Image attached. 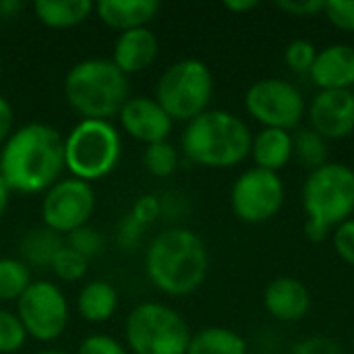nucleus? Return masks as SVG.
I'll use <instances>...</instances> for the list:
<instances>
[{
    "instance_id": "36",
    "label": "nucleus",
    "mask_w": 354,
    "mask_h": 354,
    "mask_svg": "<svg viewBox=\"0 0 354 354\" xmlns=\"http://www.w3.org/2000/svg\"><path fill=\"white\" fill-rule=\"evenodd\" d=\"M324 4L326 0H280L276 6L292 17H317L324 15Z\"/></svg>"
},
{
    "instance_id": "43",
    "label": "nucleus",
    "mask_w": 354,
    "mask_h": 354,
    "mask_svg": "<svg viewBox=\"0 0 354 354\" xmlns=\"http://www.w3.org/2000/svg\"><path fill=\"white\" fill-rule=\"evenodd\" d=\"M0 75H2V60H0Z\"/></svg>"
},
{
    "instance_id": "29",
    "label": "nucleus",
    "mask_w": 354,
    "mask_h": 354,
    "mask_svg": "<svg viewBox=\"0 0 354 354\" xmlns=\"http://www.w3.org/2000/svg\"><path fill=\"white\" fill-rule=\"evenodd\" d=\"M27 340V332L17 317V313L8 309H0V354L17 353Z\"/></svg>"
},
{
    "instance_id": "39",
    "label": "nucleus",
    "mask_w": 354,
    "mask_h": 354,
    "mask_svg": "<svg viewBox=\"0 0 354 354\" xmlns=\"http://www.w3.org/2000/svg\"><path fill=\"white\" fill-rule=\"evenodd\" d=\"M257 6H259L257 0H226V2H224V8H226V10L239 12V15L249 12V10H253V8H257Z\"/></svg>"
},
{
    "instance_id": "1",
    "label": "nucleus",
    "mask_w": 354,
    "mask_h": 354,
    "mask_svg": "<svg viewBox=\"0 0 354 354\" xmlns=\"http://www.w3.org/2000/svg\"><path fill=\"white\" fill-rule=\"evenodd\" d=\"M64 170V137L50 124L29 122L0 147V176L8 191L46 193Z\"/></svg>"
},
{
    "instance_id": "27",
    "label": "nucleus",
    "mask_w": 354,
    "mask_h": 354,
    "mask_svg": "<svg viewBox=\"0 0 354 354\" xmlns=\"http://www.w3.org/2000/svg\"><path fill=\"white\" fill-rule=\"evenodd\" d=\"M50 270L62 282H79L87 274V259L77 251H73L68 245H64L54 257Z\"/></svg>"
},
{
    "instance_id": "20",
    "label": "nucleus",
    "mask_w": 354,
    "mask_h": 354,
    "mask_svg": "<svg viewBox=\"0 0 354 354\" xmlns=\"http://www.w3.org/2000/svg\"><path fill=\"white\" fill-rule=\"evenodd\" d=\"M118 309V292L106 280L87 282L77 297V311L85 322L102 324L108 322Z\"/></svg>"
},
{
    "instance_id": "33",
    "label": "nucleus",
    "mask_w": 354,
    "mask_h": 354,
    "mask_svg": "<svg viewBox=\"0 0 354 354\" xmlns=\"http://www.w3.org/2000/svg\"><path fill=\"white\" fill-rule=\"evenodd\" d=\"M77 354H131L124 344H120L116 338L106 334H93L87 336L81 344Z\"/></svg>"
},
{
    "instance_id": "34",
    "label": "nucleus",
    "mask_w": 354,
    "mask_h": 354,
    "mask_svg": "<svg viewBox=\"0 0 354 354\" xmlns=\"http://www.w3.org/2000/svg\"><path fill=\"white\" fill-rule=\"evenodd\" d=\"M290 354H346L344 348L328 336H307L299 340Z\"/></svg>"
},
{
    "instance_id": "31",
    "label": "nucleus",
    "mask_w": 354,
    "mask_h": 354,
    "mask_svg": "<svg viewBox=\"0 0 354 354\" xmlns=\"http://www.w3.org/2000/svg\"><path fill=\"white\" fill-rule=\"evenodd\" d=\"M324 15L336 29L354 35V0H326Z\"/></svg>"
},
{
    "instance_id": "26",
    "label": "nucleus",
    "mask_w": 354,
    "mask_h": 354,
    "mask_svg": "<svg viewBox=\"0 0 354 354\" xmlns=\"http://www.w3.org/2000/svg\"><path fill=\"white\" fill-rule=\"evenodd\" d=\"M178 149L168 143V141H162V143H153V145H145V151H143V166L149 174L158 176V178H168L176 172L178 168Z\"/></svg>"
},
{
    "instance_id": "4",
    "label": "nucleus",
    "mask_w": 354,
    "mask_h": 354,
    "mask_svg": "<svg viewBox=\"0 0 354 354\" xmlns=\"http://www.w3.org/2000/svg\"><path fill=\"white\" fill-rule=\"evenodd\" d=\"M301 201L305 236L311 243L330 241L342 222L354 218V168L342 162H328L307 172Z\"/></svg>"
},
{
    "instance_id": "15",
    "label": "nucleus",
    "mask_w": 354,
    "mask_h": 354,
    "mask_svg": "<svg viewBox=\"0 0 354 354\" xmlns=\"http://www.w3.org/2000/svg\"><path fill=\"white\" fill-rule=\"evenodd\" d=\"M263 309L282 324H297L311 311V290L295 276H278L263 290Z\"/></svg>"
},
{
    "instance_id": "21",
    "label": "nucleus",
    "mask_w": 354,
    "mask_h": 354,
    "mask_svg": "<svg viewBox=\"0 0 354 354\" xmlns=\"http://www.w3.org/2000/svg\"><path fill=\"white\" fill-rule=\"evenodd\" d=\"M93 8L95 4L91 0H37L33 4L37 21L50 29L77 27L93 12Z\"/></svg>"
},
{
    "instance_id": "42",
    "label": "nucleus",
    "mask_w": 354,
    "mask_h": 354,
    "mask_svg": "<svg viewBox=\"0 0 354 354\" xmlns=\"http://www.w3.org/2000/svg\"><path fill=\"white\" fill-rule=\"evenodd\" d=\"M35 354H66V353H62V351H39V353H35Z\"/></svg>"
},
{
    "instance_id": "23",
    "label": "nucleus",
    "mask_w": 354,
    "mask_h": 354,
    "mask_svg": "<svg viewBox=\"0 0 354 354\" xmlns=\"http://www.w3.org/2000/svg\"><path fill=\"white\" fill-rule=\"evenodd\" d=\"M66 243L62 241V236L46 226L39 228H31L25 232V236L21 239V257L25 266H33V268H50L54 257L58 255V251L64 247Z\"/></svg>"
},
{
    "instance_id": "9",
    "label": "nucleus",
    "mask_w": 354,
    "mask_h": 354,
    "mask_svg": "<svg viewBox=\"0 0 354 354\" xmlns=\"http://www.w3.org/2000/svg\"><path fill=\"white\" fill-rule=\"evenodd\" d=\"M247 114L261 124V129L297 131L307 114V100L303 91L282 77H266L249 85L245 91Z\"/></svg>"
},
{
    "instance_id": "14",
    "label": "nucleus",
    "mask_w": 354,
    "mask_h": 354,
    "mask_svg": "<svg viewBox=\"0 0 354 354\" xmlns=\"http://www.w3.org/2000/svg\"><path fill=\"white\" fill-rule=\"evenodd\" d=\"M118 122L129 137L145 145L168 141L174 124V120L166 114V110L153 97H145V95L129 97L118 112Z\"/></svg>"
},
{
    "instance_id": "10",
    "label": "nucleus",
    "mask_w": 354,
    "mask_h": 354,
    "mask_svg": "<svg viewBox=\"0 0 354 354\" xmlns=\"http://www.w3.org/2000/svg\"><path fill=\"white\" fill-rule=\"evenodd\" d=\"M286 189L278 172L247 168L230 189V209L243 224H266L284 207Z\"/></svg>"
},
{
    "instance_id": "38",
    "label": "nucleus",
    "mask_w": 354,
    "mask_h": 354,
    "mask_svg": "<svg viewBox=\"0 0 354 354\" xmlns=\"http://www.w3.org/2000/svg\"><path fill=\"white\" fill-rule=\"evenodd\" d=\"M141 232H143V226H141V224H137V222L129 216V218L122 222V226H120V243H122L124 247L137 245V241H139Z\"/></svg>"
},
{
    "instance_id": "7",
    "label": "nucleus",
    "mask_w": 354,
    "mask_h": 354,
    "mask_svg": "<svg viewBox=\"0 0 354 354\" xmlns=\"http://www.w3.org/2000/svg\"><path fill=\"white\" fill-rule=\"evenodd\" d=\"M124 338L131 354H187L191 328L176 309L147 301L127 315Z\"/></svg>"
},
{
    "instance_id": "22",
    "label": "nucleus",
    "mask_w": 354,
    "mask_h": 354,
    "mask_svg": "<svg viewBox=\"0 0 354 354\" xmlns=\"http://www.w3.org/2000/svg\"><path fill=\"white\" fill-rule=\"evenodd\" d=\"M187 354H249V344L232 328L209 326L191 334Z\"/></svg>"
},
{
    "instance_id": "24",
    "label": "nucleus",
    "mask_w": 354,
    "mask_h": 354,
    "mask_svg": "<svg viewBox=\"0 0 354 354\" xmlns=\"http://www.w3.org/2000/svg\"><path fill=\"white\" fill-rule=\"evenodd\" d=\"M292 160L307 172H313L328 164V141L309 127H299L297 131H292Z\"/></svg>"
},
{
    "instance_id": "37",
    "label": "nucleus",
    "mask_w": 354,
    "mask_h": 354,
    "mask_svg": "<svg viewBox=\"0 0 354 354\" xmlns=\"http://www.w3.org/2000/svg\"><path fill=\"white\" fill-rule=\"evenodd\" d=\"M12 131H15V110L10 102L4 95H0V147L12 135Z\"/></svg>"
},
{
    "instance_id": "3",
    "label": "nucleus",
    "mask_w": 354,
    "mask_h": 354,
    "mask_svg": "<svg viewBox=\"0 0 354 354\" xmlns=\"http://www.w3.org/2000/svg\"><path fill=\"white\" fill-rule=\"evenodd\" d=\"M253 131L230 110L209 108L187 122L180 147L187 160L203 168H234L251 153Z\"/></svg>"
},
{
    "instance_id": "13",
    "label": "nucleus",
    "mask_w": 354,
    "mask_h": 354,
    "mask_svg": "<svg viewBox=\"0 0 354 354\" xmlns=\"http://www.w3.org/2000/svg\"><path fill=\"white\" fill-rule=\"evenodd\" d=\"M309 129L326 141L354 135V91H317L307 106Z\"/></svg>"
},
{
    "instance_id": "30",
    "label": "nucleus",
    "mask_w": 354,
    "mask_h": 354,
    "mask_svg": "<svg viewBox=\"0 0 354 354\" xmlns=\"http://www.w3.org/2000/svg\"><path fill=\"white\" fill-rule=\"evenodd\" d=\"M66 245H68L73 251H77L79 255H83L87 261H89L91 257H97V255L104 251V239H102V234H100L95 228H91V226H83V228L71 232V234L66 236Z\"/></svg>"
},
{
    "instance_id": "18",
    "label": "nucleus",
    "mask_w": 354,
    "mask_h": 354,
    "mask_svg": "<svg viewBox=\"0 0 354 354\" xmlns=\"http://www.w3.org/2000/svg\"><path fill=\"white\" fill-rule=\"evenodd\" d=\"M97 17L116 31L147 27L160 10L158 0H102L93 8Z\"/></svg>"
},
{
    "instance_id": "45",
    "label": "nucleus",
    "mask_w": 354,
    "mask_h": 354,
    "mask_svg": "<svg viewBox=\"0 0 354 354\" xmlns=\"http://www.w3.org/2000/svg\"><path fill=\"white\" fill-rule=\"evenodd\" d=\"M353 46H354V44H353Z\"/></svg>"
},
{
    "instance_id": "12",
    "label": "nucleus",
    "mask_w": 354,
    "mask_h": 354,
    "mask_svg": "<svg viewBox=\"0 0 354 354\" xmlns=\"http://www.w3.org/2000/svg\"><path fill=\"white\" fill-rule=\"evenodd\" d=\"M95 209L93 187L75 176L56 180L41 199V222L46 228L62 234H71L87 226Z\"/></svg>"
},
{
    "instance_id": "8",
    "label": "nucleus",
    "mask_w": 354,
    "mask_h": 354,
    "mask_svg": "<svg viewBox=\"0 0 354 354\" xmlns=\"http://www.w3.org/2000/svg\"><path fill=\"white\" fill-rule=\"evenodd\" d=\"M214 97V75L199 58H183L170 64L156 83V102L172 120L191 122L209 110Z\"/></svg>"
},
{
    "instance_id": "19",
    "label": "nucleus",
    "mask_w": 354,
    "mask_h": 354,
    "mask_svg": "<svg viewBox=\"0 0 354 354\" xmlns=\"http://www.w3.org/2000/svg\"><path fill=\"white\" fill-rule=\"evenodd\" d=\"M249 156L253 158L255 168L280 174V170H284L295 156L292 133L282 129H259L253 133Z\"/></svg>"
},
{
    "instance_id": "16",
    "label": "nucleus",
    "mask_w": 354,
    "mask_h": 354,
    "mask_svg": "<svg viewBox=\"0 0 354 354\" xmlns=\"http://www.w3.org/2000/svg\"><path fill=\"white\" fill-rule=\"evenodd\" d=\"M309 79L319 91H354L353 44L338 41L322 48L309 71Z\"/></svg>"
},
{
    "instance_id": "32",
    "label": "nucleus",
    "mask_w": 354,
    "mask_h": 354,
    "mask_svg": "<svg viewBox=\"0 0 354 354\" xmlns=\"http://www.w3.org/2000/svg\"><path fill=\"white\" fill-rule=\"evenodd\" d=\"M334 253L346 263L354 268V218L342 222L330 236Z\"/></svg>"
},
{
    "instance_id": "6",
    "label": "nucleus",
    "mask_w": 354,
    "mask_h": 354,
    "mask_svg": "<svg viewBox=\"0 0 354 354\" xmlns=\"http://www.w3.org/2000/svg\"><path fill=\"white\" fill-rule=\"evenodd\" d=\"M120 153V133L110 120L81 118L64 137V168L89 185L108 176L118 166Z\"/></svg>"
},
{
    "instance_id": "11",
    "label": "nucleus",
    "mask_w": 354,
    "mask_h": 354,
    "mask_svg": "<svg viewBox=\"0 0 354 354\" xmlns=\"http://www.w3.org/2000/svg\"><path fill=\"white\" fill-rule=\"evenodd\" d=\"M17 317L27 336L37 342H52L64 334L71 315L64 292L54 282L37 280L17 301Z\"/></svg>"
},
{
    "instance_id": "17",
    "label": "nucleus",
    "mask_w": 354,
    "mask_h": 354,
    "mask_svg": "<svg viewBox=\"0 0 354 354\" xmlns=\"http://www.w3.org/2000/svg\"><path fill=\"white\" fill-rule=\"evenodd\" d=\"M158 50L160 44L156 33L149 27H139L118 33L110 60L129 77L149 68L158 58Z\"/></svg>"
},
{
    "instance_id": "2",
    "label": "nucleus",
    "mask_w": 354,
    "mask_h": 354,
    "mask_svg": "<svg viewBox=\"0 0 354 354\" xmlns=\"http://www.w3.org/2000/svg\"><path fill=\"white\" fill-rule=\"evenodd\" d=\"M149 282L168 297H187L201 288L209 272V253L203 239L185 226L162 230L145 253Z\"/></svg>"
},
{
    "instance_id": "5",
    "label": "nucleus",
    "mask_w": 354,
    "mask_h": 354,
    "mask_svg": "<svg viewBox=\"0 0 354 354\" xmlns=\"http://www.w3.org/2000/svg\"><path fill=\"white\" fill-rule=\"evenodd\" d=\"M64 97L81 118L110 120L131 97L129 77L110 58H87L66 73Z\"/></svg>"
},
{
    "instance_id": "41",
    "label": "nucleus",
    "mask_w": 354,
    "mask_h": 354,
    "mask_svg": "<svg viewBox=\"0 0 354 354\" xmlns=\"http://www.w3.org/2000/svg\"><path fill=\"white\" fill-rule=\"evenodd\" d=\"M8 195H10V191H8L6 183L2 180V176H0V218H2V214L6 212V205H8Z\"/></svg>"
},
{
    "instance_id": "40",
    "label": "nucleus",
    "mask_w": 354,
    "mask_h": 354,
    "mask_svg": "<svg viewBox=\"0 0 354 354\" xmlns=\"http://www.w3.org/2000/svg\"><path fill=\"white\" fill-rule=\"evenodd\" d=\"M23 2H19V0H0V17H15L17 12H21L23 10Z\"/></svg>"
},
{
    "instance_id": "35",
    "label": "nucleus",
    "mask_w": 354,
    "mask_h": 354,
    "mask_svg": "<svg viewBox=\"0 0 354 354\" xmlns=\"http://www.w3.org/2000/svg\"><path fill=\"white\" fill-rule=\"evenodd\" d=\"M129 216H131L137 224H141V226L145 228L147 224L156 222V220L162 216L160 197H158V195H141V197L135 201V205H133V209H131Z\"/></svg>"
},
{
    "instance_id": "28",
    "label": "nucleus",
    "mask_w": 354,
    "mask_h": 354,
    "mask_svg": "<svg viewBox=\"0 0 354 354\" xmlns=\"http://www.w3.org/2000/svg\"><path fill=\"white\" fill-rule=\"evenodd\" d=\"M317 48L309 39H292L284 48V64L297 75H309L317 58Z\"/></svg>"
},
{
    "instance_id": "25",
    "label": "nucleus",
    "mask_w": 354,
    "mask_h": 354,
    "mask_svg": "<svg viewBox=\"0 0 354 354\" xmlns=\"http://www.w3.org/2000/svg\"><path fill=\"white\" fill-rule=\"evenodd\" d=\"M31 284V270L23 259L0 257V303L19 301Z\"/></svg>"
},
{
    "instance_id": "44",
    "label": "nucleus",
    "mask_w": 354,
    "mask_h": 354,
    "mask_svg": "<svg viewBox=\"0 0 354 354\" xmlns=\"http://www.w3.org/2000/svg\"><path fill=\"white\" fill-rule=\"evenodd\" d=\"M353 348H354V336H353Z\"/></svg>"
}]
</instances>
